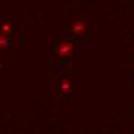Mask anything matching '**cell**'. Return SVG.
I'll list each match as a JSON object with an SVG mask.
<instances>
[{
    "mask_svg": "<svg viewBox=\"0 0 134 134\" xmlns=\"http://www.w3.org/2000/svg\"><path fill=\"white\" fill-rule=\"evenodd\" d=\"M74 53V43L71 40H62L57 45V55L60 59H68Z\"/></svg>",
    "mask_w": 134,
    "mask_h": 134,
    "instance_id": "6da1fadb",
    "label": "cell"
},
{
    "mask_svg": "<svg viewBox=\"0 0 134 134\" xmlns=\"http://www.w3.org/2000/svg\"><path fill=\"white\" fill-rule=\"evenodd\" d=\"M85 31H86V22H83V20H74L71 23V32L74 36H83Z\"/></svg>",
    "mask_w": 134,
    "mask_h": 134,
    "instance_id": "7a4b0ae2",
    "label": "cell"
},
{
    "mask_svg": "<svg viewBox=\"0 0 134 134\" xmlns=\"http://www.w3.org/2000/svg\"><path fill=\"white\" fill-rule=\"evenodd\" d=\"M71 91H72V82L69 80V79H63L62 83H60V93L69 94Z\"/></svg>",
    "mask_w": 134,
    "mask_h": 134,
    "instance_id": "3957f363",
    "label": "cell"
},
{
    "mask_svg": "<svg viewBox=\"0 0 134 134\" xmlns=\"http://www.w3.org/2000/svg\"><path fill=\"white\" fill-rule=\"evenodd\" d=\"M11 32H13V23H11V22H3V23L0 25V34H2V36L8 37Z\"/></svg>",
    "mask_w": 134,
    "mask_h": 134,
    "instance_id": "277c9868",
    "label": "cell"
},
{
    "mask_svg": "<svg viewBox=\"0 0 134 134\" xmlns=\"http://www.w3.org/2000/svg\"><path fill=\"white\" fill-rule=\"evenodd\" d=\"M8 46H9V39L0 34V49H5V48H8Z\"/></svg>",
    "mask_w": 134,
    "mask_h": 134,
    "instance_id": "5b68a950",
    "label": "cell"
},
{
    "mask_svg": "<svg viewBox=\"0 0 134 134\" xmlns=\"http://www.w3.org/2000/svg\"><path fill=\"white\" fill-rule=\"evenodd\" d=\"M0 68H2V62H0Z\"/></svg>",
    "mask_w": 134,
    "mask_h": 134,
    "instance_id": "8992f818",
    "label": "cell"
}]
</instances>
